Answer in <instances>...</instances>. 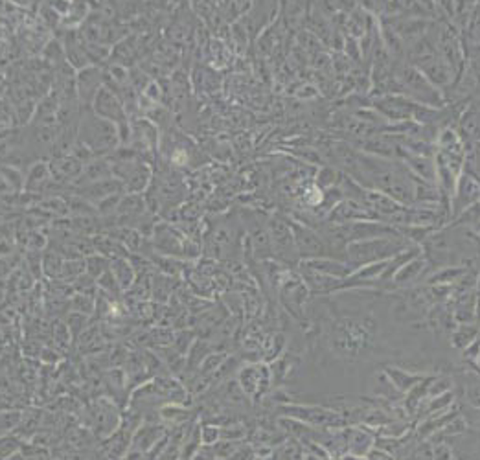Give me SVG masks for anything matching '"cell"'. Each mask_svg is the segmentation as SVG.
<instances>
[{"mask_svg":"<svg viewBox=\"0 0 480 460\" xmlns=\"http://www.w3.org/2000/svg\"><path fill=\"white\" fill-rule=\"evenodd\" d=\"M407 247H410V241L401 238V236L352 241L344 249V260L353 271H357V269L370 266V263L392 260L398 254H401Z\"/></svg>","mask_w":480,"mask_h":460,"instance_id":"cell-1","label":"cell"},{"mask_svg":"<svg viewBox=\"0 0 480 460\" xmlns=\"http://www.w3.org/2000/svg\"><path fill=\"white\" fill-rule=\"evenodd\" d=\"M291 234L293 240H295L297 254H300L302 258H309V260L332 258V252L327 249L326 241L315 230L307 229V227L300 225V223H291Z\"/></svg>","mask_w":480,"mask_h":460,"instance_id":"cell-2","label":"cell"},{"mask_svg":"<svg viewBox=\"0 0 480 460\" xmlns=\"http://www.w3.org/2000/svg\"><path fill=\"white\" fill-rule=\"evenodd\" d=\"M399 82L403 85V91L414 94V96L418 98V100H421V102H427L431 103V105H438L440 103L438 92L431 87L427 77H425L421 72L416 70V68H401V72H399Z\"/></svg>","mask_w":480,"mask_h":460,"instance_id":"cell-3","label":"cell"},{"mask_svg":"<svg viewBox=\"0 0 480 460\" xmlns=\"http://www.w3.org/2000/svg\"><path fill=\"white\" fill-rule=\"evenodd\" d=\"M300 267L317 271L320 275L332 276V278H337V280H346L348 276H352L353 273V269L348 266L346 261L333 260V258H317V260L302 261Z\"/></svg>","mask_w":480,"mask_h":460,"instance_id":"cell-4","label":"cell"},{"mask_svg":"<svg viewBox=\"0 0 480 460\" xmlns=\"http://www.w3.org/2000/svg\"><path fill=\"white\" fill-rule=\"evenodd\" d=\"M271 241L274 245V251L280 252L281 258L287 260V258H293V254L297 256L291 229H287L281 221H271Z\"/></svg>","mask_w":480,"mask_h":460,"instance_id":"cell-5","label":"cell"},{"mask_svg":"<svg viewBox=\"0 0 480 460\" xmlns=\"http://www.w3.org/2000/svg\"><path fill=\"white\" fill-rule=\"evenodd\" d=\"M455 195H456V203H455V215H456L462 212V208L471 206V203L477 199V195H479V184H477L475 179H471V175H464V177H460V181H456Z\"/></svg>","mask_w":480,"mask_h":460,"instance_id":"cell-6","label":"cell"},{"mask_svg":"<svg viewBox=\"0 0 480 460\" xmlns=\"http://www.w3.org/2000/svg\"><path fill=\"white\" fill-rule=\"evenodd\" d=\"M425 266H427V263H425V261H421V260H418V258H414V260L403 263V266L398 269V273L394 275V282H396V286H407V284H412V282L418 280L419 275L424 273Z\"/></svg>","mask_w":480,"mask_h":460,"instance_id":"cell-7","label":"cell"},{"mask_svg":"<svg viewBox=\"0 0 480 460\" xmlns=\"http://www.w3.org/2000/svg\"><path fill=\"white\" fill-rule=\"evenodd\" d=\"M348 445H350V451H352L353 455L364 457L372 451L373 438L368 435V431H352V438H350Z\"/></svg>","mask_w":480,"mask_h":460,"instance_id":"cell-8","label":"cell"},{"mask_svg":"<svg viewBox=\"0 0 480 460\" xmlns=\"http://www.w3.org/2000/svg\"><path fill=\"white\" fill-rule=\"evenodd\" d=\"M460 131L465 135L467 138H471V135H473V138H475L477 135V109H467V113L462 116V120H460Z\"/></svg>","mask_w":480,"mask_h":460,"instance_id":"cell-9","label":"cell"},{"mask_svg":"<svg viewBox=\"0 0 480 460\" xmlns=\"http://www.w3.org/2000/svg\"><path fill=\"white\" fill-rule=\"evenodd\" d=\"M335 179H337V174L333 171V169L326 168L322 169L320 171V177H318V181H322V183H318L320 186H324V188H327V186H332L333 183H335Z\"/></svg>","mask_w":480,"mask_h":460,"instance_id":"cell-10","label":"cell"},{"mask_svg":"<svg viewBox=\"0 0 480 460\" xmlns=\"http://www.w3.org/2000/svg\"><path fill=\"white\" fill-rule=\"evenodd\" d=\"M368 460H392L387 453H379V451H370L368 453Z\"/></svg>","mask_w":480,"mask_h":460,"instance_id":"cell-11","label":"cell"},{"mask_svg":"<svg viewBox=\"0 0 480 460\" xmlns=\"http://www.w3.org/2000/svg\"><path fill=\"white\" fill-rule=\"evenodd\" d=\"M341 460H364V459H363V457H355V455H353V457H344V459H341Z\"/></svg>","mask_w":480,"mask_h":460,"instance_id":"cell-12","label":"cell"}]
</instances>
